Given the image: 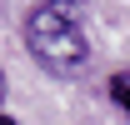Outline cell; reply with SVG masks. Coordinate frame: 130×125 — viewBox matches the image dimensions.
<instances>
[{"label": "cell", "instance_id": "2", "mask_svg": "<svg viewBox=\"0 0 130 125\" xmlns=\"http://www.w3.org/2000/svg\"><path fill=\"white\" fill-rule=\"evenodd\" d=\"M105 90H110V100L120 110H125L130 115V70H120V75H110V85H105Z\"/></svg>", "mask_w": 130, "mask_h": 125}, {"label": "cell", "instance_id": "4", "mask_svg": "<svg viewBox=\"0 0 130 125\" xmlns=\"http://www.w3.org/2000/svg\"><path fill=\"white\" fill-rule=\"evenodd\" d=\"M0 125H15V120H10V115H0Z\"/></svg>", "mask_w": 130, "mask_h": 125}, {"label": "cell", "instance_id": "1", "mask_svg": "<svg viewBox=\"0 0 130 125\" xmlns=\"http://www.w3.org/2000/svg\"><path fill=\"white\" fill-rule=\"evenodd\" d=\"M25 45L50 75H80L90 65V55H95L75 0H40L25 15Z\"/></svg>", "mask_w": 130, "mask_h": 125}, {"label": "cell", "instance_id": "3", "mask_svg": "<svg viewBox=\"0 0 130 125\" xmlns=\"http://www.w3.org/2000/svg\"><path fill=\"white\" fill-rule=\"evenodd\" d=\"M0 100H5V70H0Z\"/></svg>", "mask_w": 130, "mask_h": 125}]
</instances>
